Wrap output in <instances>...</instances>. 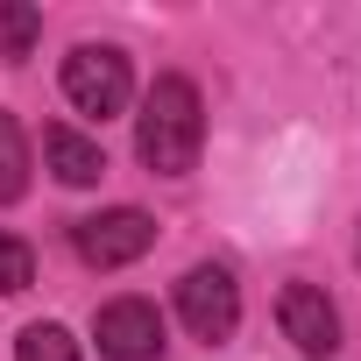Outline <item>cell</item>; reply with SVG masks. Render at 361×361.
Here are the masks:
<instances>
[{
  "mask_svg": "<svg viewBox=\"0 0 361 361\" xmlns=\"http://www.w3.org/2000/svg\"><path fill=\"white\" fill-rule=\"evenodd\" d=\"M199 142H206V106H199V85L163 71L135 114V156L156 170V177H185L199 163Z\"/></svg>",
  "mask_w": 361,
  "mask_h": 361,
  "instance_id": "cell-1",
  "label": "cell"
},
{
  "mask_svg": "<svg viewBox=\"0 0 361 361\" xmlns=\"http://www.w3.org/2000/svg\"><path fill=\"white\" fill-rule=\"evenodd\" d=\"M128 92H135L128 50H114V43H78V50L64 57V99H71L78 114L106 121V114L128 106Z\"/></svg>",
  "mask_w": 361,
  "mask_h": 361,
  "instance_id": "cell-2",
  "label": "cell"
},
{
  "mask_svg": "<svg viewBox=\"0 0 361 361\" xmlns=\"http://www.w3.org/2000/svg\"><path fill=\"white\" fill-rule=\"evenodd\" d=\"M177 319H185L192 340H206V347L234 340V326H241V283H234V269H220V262L185 269V283H177Z\"/></svg>",
  "mask_w": 361,
  "mask_h": 361,
  "instance_id": "cell-3",
  "label": "cell"
},
{
  "mask_svg": "<svg viewBox=\"0 0 361 361\" xmlns=\"http://www.w3.org/2000/svg\"><path fill=\"white\" fill-rule=\"evenodd\" d=\"M71 248H78L92 269H128V262H142V255L156 248V220H149L142 206H114V213L78 220V227H71Z\"/></svg>",
  "mask_w": 361,
  "mask_h": 361,
  "instance_id": "cell-4",
  "label": "cell"
},
{
  "mask_svg": "<svg viewBox=\"0 0 361 361\" xmlns=\"http://www.w3.org/2000/svg\"><path fill=\"white\" fill-rule=\"evenodd\" d=\"M92 340H99V361H163V312L149 298H114L99 305L92 319Z\"/></svg>",
  "mask_w": 361,
  "mask_h": 361,
  "instance_id": "cell-5",
  "label": "cell"
},
{
  "mask_svg": "<svg viewBox=\"0 0 361 361\" xmlns=\"http://www.w3.org/2000/svg\"><path fill=\"white\" fill-rule=\"evenodd\" d=\"M276 319H283V340L305 354V361H333L340 354V312L319 283H290L276 298Z\"/></svg>",
  "mask_w": 361,
  "mask_h": 361,
  "instance_id": "cell-6",
  "label": "cell"
},
{
  "mask_svg": "<svg viewBox=\"0 0 361 361\" xmlns=\"http://www.w3.org/2000/svg\"><path fill=\"white\" fill-rule=\"evenodd\" d=\"M43 163H50L57 185H71V192H85V185L106 177V149L92 135H78V128H50L43 135Z\"/></svg>",
  "mask_w": 361,
  "mask_h": 361,
  "instance_id": "cell-7",
  "label": "cell"
},
{
  "mask_svg": "<svg viewBox=\"0 0 361 361\" xmlns=\"http://www.w3.org/2000/svg\"><path fill=\"white\" fill-rule=\"evenodd\" d=\"M29 192V135H22V121L0 106V206H15Z\"/></svg>",
  "mask_w": 361,
  "mask_h": 361,
  "instance_id": "cell-8",
  "label": "cell"
},
{
  "mask_svg": "<svg viewBox=\"0 0 361 361\" xmlns=\"http://www.w3.org/2000/svg\"><path fill=\"white\" fill-rule=\"evenodd\" d=\"M36 43H43V8H29V0H0V57L22 64Z\"/></svg>",
  "mask_w": 361,
  "mask_h": 361,
  "instance_id": "cell-9",
  "label": "cell"
},
{
  "mask_svg": "<svg viewBox=\"0 0 361 361\" xmlns=\"http://www.w3.org/2000/svg\"><path fill=\"white\" fill-rule=\"evenodd\" d=\"M15 361H78V340L43 319V326H29V333L15 340Z\"/></svg>",
  "mask_w": 361,
  "mask_h": 361,
  "instance_id": "cell-10",
  "label": "cell"
},
{
  "mask_svg": "<svg viewBox=\"0 0 361 361\" xmlns=\"http://www.w3.org/2000/svg\"><path fill=\"white\" fill-rule=\"evenodd\" d=\"M29 283H36V248L22 234H0V298H15Z\"/></svg>",
  "mask_w": 361,
  "mask_h": 361,
  "instance_id": "cell-11",
  "label": "cell"
},
{
  "mask_svg": "<svg viewBox=\"0 0 361 361\" xmlns=\"http://www.w3.org/2000/svg\"><path fill=\"white\" fill-rule=\"evenodd\" d=\"M354 262H361V248H354Z\"/></svg>",
  "mask_w": 361,
  "mask_h": 361,
  "instance_id": "cell-12",
  "label": "cell"
}]
</instances>
